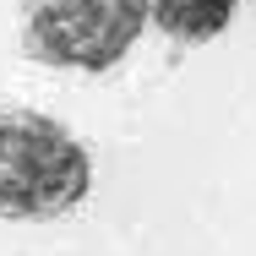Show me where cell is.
Returning <instances> with one entry per match:
<instances>
[{"label": "cell", "instance_id": "1", "mask_svg": "<svg viewBox=\"0 0 256 256\" xmlns=\"http://www.w3.org/2000/svg\"><path fill=\"white\" fill-rule=\"evenodd\" d=\"M93 153L38 109H0V218L50 224L88 202Z\"/></svg>", "mask_w": 256, "mask_h": 256}, {"label": "cell", "instance_id": "2", "mask_svg": "<svg viewBox=\"0 0 256 256\" xmlns=\"http://www.w3.org/2000/svg\"><path fill=\"white\" fill-rule=\"evenodd\" d=\"M148 0H22V54L54 71H109L136 50Z\"/></svg>", "mask_w": 256, "mask_h": 256}, {"label": "cell", "instance_id": "3", "mask_svg": "<svg viewBox=\"0 0 256 256\" xmlns=\"http://www.w3.org/2000/svg\"><path fill=\"white\" fill-rule=\"evenodd\" d=\"M240 0H148V22L174 44H207L234 22Z\"/></svg>", "mask_w": 256, "mask_h": 256}]
</instances>
